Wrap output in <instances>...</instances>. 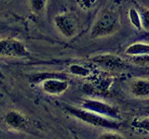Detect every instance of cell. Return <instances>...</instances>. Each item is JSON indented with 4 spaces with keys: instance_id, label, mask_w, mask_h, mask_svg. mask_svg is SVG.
Returning a JSON list of instances; mask_svg holds the SVG:
<instances>
[{
    "instance_id": "8",
    "label": "cell",
    "mask_w": 149,
    "mask_h": 139,
    "mask_svg": "<svg viewBox=\"0 0 149 139\" xmlns=\"http://www.w3.org/2000/svg\"><path fill=\"white\" fill-rule=\"evenodd\" d=\"M69 85L66 81L59 79H48L42 83V89L51 95H60L67 90Z\"/></svg>"
},
{
    "instance_id": "9",
    "label": "cell",
    "mask_w": 149,
    "mask_h": 139,
    "mask_svg": "<svg viewBox=\"0 0 149 139\" xmlns=\"http://www.w3.org/2000/svg\"><path fill=\"white\" fill-rule=\"evenodd\" d=\"M130 90L134 96L140 98L149 97V80L146 79H137L132 83Z\"/></svg>"
},
{
    "instance_id": "13",
    "label": "cell",
    "mask_w": 149,
    "mask_h": 139,
    "mask_svg": "<svg viewBox=\"0 0 149 139\" xmlns=\"http://www.w3.org/2000/svg\"><path fill=\"white\" fill-rule=\"evenodd\" d=\"M132 126L136 129L143 130L149 133V119L134 120L132 122Z\"/></svg>"
},
{
    "instance_id": "4",
    "label": "cell",
    "mask_w": 149,
    "mask_h": 139,
    "mask_svg": "<svg viewBox=\"0 0 149 139\" xmlns=\"http://www.w3.org/2000/svg\"><path fill=\"white\" fill-rule=\"evenodd\" d=\"M82 107L85 109L93 111V112H96L98 114H101L102 116H105V117H108L111 119H115L118 120L120 118V114L118 108L99 100L86 99L83 101Z\"/></svg>"
},
{
    "instance_id": "14",
    "label": "cell",
    "mask_w": 149,
    "mask_h": 139,
    "mask_svg": "<svg viewBox=\"0 0 149 139\" xmlns=\"http://www.w3.org/2000/svg\"><path fill=\"white\" fill-rule=\"evenodd\" d=\"M32 9L36 12H41L44 10L47 5V0H29Z\"/></svg>"
},
{
    "instance_id": "1",
    "label": "cell",
    "mask_w": 149,
    "mask_h": 139,
    "mask_svg": "<svg viewBox=\"0 0 149 139\" xmlns=\"http://www.w3.org/2000/svg\"><path fill=\"white\" fill-rule=\"evenodd\" d=\"M66 109L70 114L83 120L84 122L93 125V126L108 129H119L120 127V122H118V120L105 117V116H102L91 110L85 109H77L74 108V107H66Z\"/></svg>"
},
{
    "instance_id": "17",
    "label": "cell",
    "mask_w": 149,
    "mask_h": 139,
    "mask_svg": "<svg viewBox=\"0 0 149 139\" xmlns=\"http://www.w3.org/2000/svg\"><path fill=\"white\" fill-rule=\"evenodd\" d=\"M70 71L72 72V73L77 74V75H80V76H88V70L81 67V66H78V65H72V66L70 67Z\"/></svg>"
},
{
    "instance_id": "7",
    "label": "cell",
    "mask_w": 149,
    "mask_h": 139,
    "mask_svg": "<svg viewBox=\"0 0 149 139\" xmlns=\"http://www.w3.org/2000/svg\"><path fill=\"white\" fill-rule=\"evenodd\" d=\"M5 122L8 127L14 130H22L27 126L28 120L23 114L16 110H11L7 113L5 117Z\"/></svg>"
},
{
    "instance_id": "6",
    "label": "cell",
    "mask_w": 149,
    "mask_h": 139,
    "mask_svg": "<svg viewBox=\"0 0 149 139\" xmlns=\"http://www.w3.org/2000/svg\"><path fill=\"white\" fill-rule=\"evenodd\" d=\"M92 62L99 65L102 69L110 70V71H120L126 67V63L122 58L111 54L96 56L92 58Z\"/></svg>"
},
{
    "instance_id": "16",
    "label": "cell",
    "mask_w": 149,
    "mask_h": 139,
    "mask_svg": "<svg viewBox=\"0 0 149 139\" xmlns=\"http://www.w3.org/2000/svg\"><path fill=\"white\" fill-rule=\"evenodd\" d=\"M132 62L137 65H149V54L146 55H141V56H133L132 57Z\"/></svg>"
},
{
    "instance_id": "5",
    "label": "cell",
    "mask_w": 149,
    "mask_h": 139,
    "mask_svg": "<svg viewBox=\"0 0 149 139\" xmlns=\"http://www.w3.org/2000/svg\"><path fill=\"white\" fill-rule=\"evenodd\" d=\"M28 51L24 45L14 39L0 40V56L7 57H26Z\"/></svg>"
},
{
    "instance_id": "18",
    "label": "cell",
    "mask_w": 149,
    "mask_h": 139,
    "mask_svg": "<svg viewBox=\"0 0 149 139\" xmlns=\"http://www.w3.org/2000/svg\"><path fill=\"white\" fill-rule=\"evenodd\" d=\"M100 138H105V139H111V138H114V139H122L124 138V136H121V134L119 133H102V136H100Z\"/></svg>"
},
{
    "instance_id": "10",
    "label": "cell",
    "mask_w": 149,
    "mask_h": 139,
    "mask_svg": "<svg viewBox=\"0 0 149 139\" xmlns=\"http://www.w3.org/2000/svg\"><path fill=\"white\" fill-rule=\"evenodd\" d=\"M125 53L129 56H141V55H146L149 54V44H143V43H135L128 46L126 49Z\"/></svg>"
},
{
    "instance_id": "12",
    "label": "cell",
    "mask_w": 149,
    "mask_h": 139,
    "mask_svg": "<svg viewBox=\"0 0 149 139\" xmlns=\"http://www.w3.org/2000/svg\"><path fill=\"white\" fill-rule=\"evenodd\" d=\"M140 19H141L142 28L146 32H149V8H143L140 10Z\"/></svg>"
},
{
    "instance_id": "15",
    "label": "cell",
    "mask_w": 149,
    "mask_h": 139,
    "mask_svg": "<svg viewBox=\"0 0 149 139\" xmlns=\"http://www.w3.org/2000/svg\"><path fill=\"white\" fill-rule=\"evenodd\" d=\"M78 7L83 10H88L91 8L94 7L97 0H76Z\"/></svg>"
},
{
    "instance_id": "11",
    "label": "cell",
    "mask_w": 149,
    "mask_h": 139,
    "mask_svg": "<svg viewBox=\"0 0 149 139\" xmlns=\"http://www.w3.org/2000/svg\"><path fill=\"white\" fill-rule=\"evenodd\" d=\"M129 18L132 24L136 28V29H141V19H140L139 11H137L135 8H130L129 10Z\"/></svg>"
},
{
    "instance_id": "3",
    "label": "cell",
    "mask_w": 149,
    "mask_h": 139,
    "mask_svg": "<svg viewBox=\"0 0 149 139\" xmlns=\"http://www.w3.org/2000/svg\"><path fill=\"white\" fill-rule=\"evenodd\" d=\"M54 23L59 32L65 37L71 38L77 34L78 23L77 21V19L72 14H59L54 18Z\"/></svg>"
},
{
    "instance_id": "2",
    "label": "cell",
    "mask_w": 149,
    "mask_h": 139,
    "mask_svg": "<svg viewBox=\"0 0 149 139\" xmlns=\"http://www.w3.org/2000/svg\"><path fill=\"white\" fill-rule=\"evenodd\" d=\"M119 27L120 21L118 14L112 11L104 12L93 24L91 31V37L101 38L114 34L119 30Z\"/></svg>"
}]
</instances>
